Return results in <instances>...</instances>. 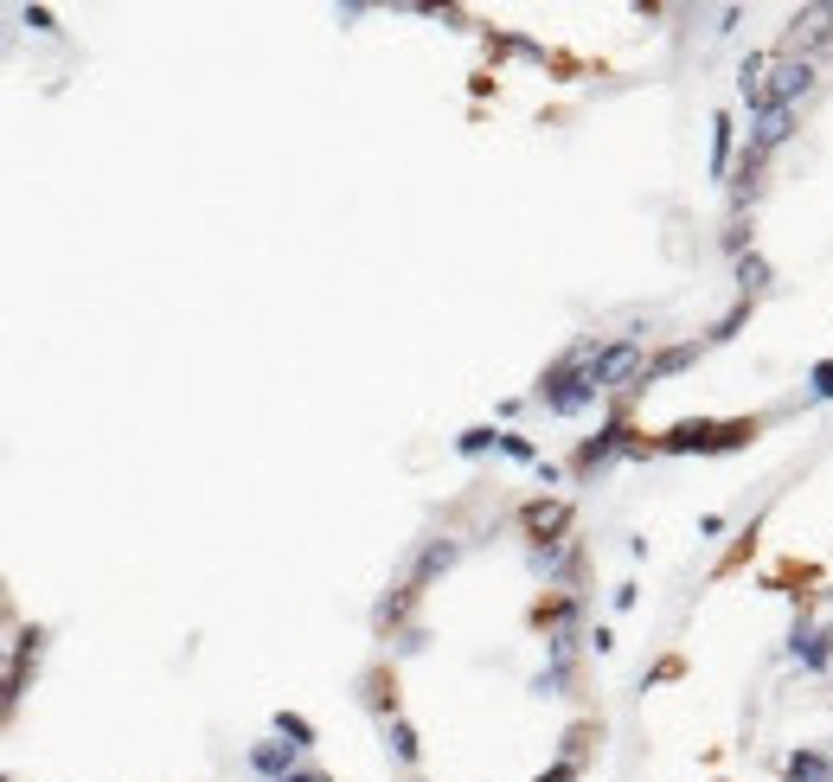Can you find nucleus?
I'll list each match as a JSON object with an SVG mask.
<instances>
[{
	"label": "nucleus",
	"instance_id": "f8f14e48",
	"mask_svg": "<svg viewBox=\"0 0 833 782\" xmlns=\"http://www.w3.org/2000/svg\"><path fill=\"white\" fill-rule=\"evenodd\" d=\"M277 738H289L295 751H308V744H315V725H308L302 712H277Z\"/></svg>",
	"mask_w": 833,
	"mask_h": 782
},
{
	"label": "nucleus",
	"instance_id": "39448f33",
	"mask_svg": "<svg viewBox=\"0 0 833 782\" xmlns=\"http://www.w3.org/2000/svg\"><path fill=\"white\" fill-rule=\"evenodd\" d=\"M635 366H641V347H635V341H610L603 354L590 359V385H597V392H610V385H623Z\"/></svg>",
	"mask_w": 833,
	"mask_h": 782
},
{
	"label": "nucleus",
	"instance_id": "6ab92c4d",
	"mask_svg": "<svg viewBox=\"0 0 833 782\" xmlns=\"http://www.w3.org/2000/svg\"><path fill=\"white\" fill-rule=\"evenodd\" d=\"M693 354H699V347H674V354H661L654 366H648V379H661V372H680V366H687Z\"/></svg>",
	"mask_w": 833,
	"mask_h": 782
},
{
	"label": "nucleus",
	"instance_id": "423d86ee",
	"mask_svg": "<svg viewBox=\"0 0 833 782\" xmlns=\"http://www.w3.org/2000/svg\"><path fill=\"white\" fill-rule=\"evenodd\" d=\"M789 129H795V110H769V116H757V123H751V148H744V154H757V161H764L769 148L789 142Z\"/></svg>",
	"mask_w": 833,
	"mask_h": 782
},
{
	"label": "nucleus",
	"instance_id": "dca6fc26",
	"mask_svg": "<svg viewBox=\"0 0 833 782\" xmlns=\"http://www.w3.org/2000/svg\"><path fill=\"white\" fill-rule=\"evenodd\" d=\"M456 449H462V456H482V449H500V430H462V436H456Z\"/></svg>",
	"mask_w": 833,
	"mask_h": 782
},
{
	"label": "nucleus",
	"instance_id": "9b49d317",
	"mask_svg": "<svg viewBox=\"0 0 833 782\" xmlns=\"http://www.w3.org/2000/svg\"><path fill=\"white\" fill-rule=\"evenodd\" d=\"M731 142H738V123H731V116H718V123H712V174H725V167H731Z\"/></svg>",
	"mask_w": 833,
	"mask_h": 782
},
{
	"label": "nucleus",
	"instance_id": "f03ea898",
	"mask_svg": "<svg viewBox=\"0 0 833 782\" xmlns=\"http://www.w3.org/2000/svg\"><path fill=\"white\" fill-rule=\"evenodd\" d=\"M828 46H833V13L828 7H808V13H795V26L782 39V59H808L815 65V52H828Z\"/></svg>",
	"mask_w": 833,
	"mask_h": 782
},
{
	"label": "nucleus",
	"instance_id": "aec40b11",
	"mask_svg": "<svg viewBox=\"0 0 833 782\" xmlns=\"http://www.w3.org/2000/svg\"><path fill=\"white\" fill-rule=\"evenodd\" d=\"M808 385H815V398H833V359L815 366V379H808Z\"/></svg>",
	"mask_w": 833,
	"mask_h": 782
},
{
	"label": "nucleus",
	"instance_id": "2eb2a0df",
	"mask_svg": "<svg viewBox=\"0 0 833 782\" xmlns=\"http://www.w3.org/2000/svg\"><path fill=\"white\" fill-rule=\"evenodd\" d=\"M416 751H423L416 731L405 725V718H392V757H398V764H416Z\"/></svg>",
	"mask_w": 833,
	"mask_h": 782
},
{
	"label": "nucleus",
	"instance_id": "20e7f679",
	"mask_svg": "<svg viewBox=\"0 0 833 782\" xmlns=\"http://www.w3.org/2000/svg\"><path fill=\"white\" fill-rule=\"evenodd\" d=\"M808 90H815V65H808V59H782V52H776V77H769L776 110H795V97H808Z\"/></svg>",
	"mask_w": 833,
	"mask_h": 782
},
{
	"label": "nucleus",
	"instance_id": "9d476101",
	"mask_svg": "<svg viewBox=\"0 0 833 782\" xmlns=\"http://www.w3.org/2000/svg\"><path fill=\"white\" fill-rule=\"evenodd\" d=\"M828 770H833V757H815V751H795V757L782 764L789 782H828Z\"/></svg>",
	"mask_w": 833,
	"mask_h": 782
},
{
	"label": "nucleus",
	"instance_id": "7ed1b4c3",
	"mask_svg": "<svg viewBox=\"0 0 833 782\" xmlns=\"http://www.w3.org/2000/svg\"><path fill=\"white\" fill-rule=\"evenodd\" d=\"M751 430L744 424H731V430H712V424H680V430H667V443L661 449H674V456H687V449H738Z\"/></svg>",
	"mask_w": 833,
	"mask_h": 782
},
{
	"label": "nucleus",
	"instance_id": "4be33fe9",
	"mask_svg": "<svg viewBox=\"0 0 833 782\" xmlns=\"http://www.w3.org/2000/svg\"><path fill=\"white\" fill-rule=\"evenodd\" d=\"M571 777H577V764H558L552 777H539V782H571Z\"/></svg>",
	"mask_w": 833,
	"mask_h": 782
},
{
	"label": "nucleus",
	"instance_id": "412c9836",
	"mask_svg": "<svg viewBox=\"0 0 833 782\" xmlns=\"http://www.w3.org/2000/svg\"><path fill=\"white\" fill-rule=\"evenodd\" d=\"M20 20H26V26H33V33H52V13H46V7H26V13H20Z\"/></svg>",
	"mask_w": 833,
	"mask_h": 782
},
{
	"label": "nucleus",
	"instance_id": "6e6552de",
	"mask_svg": "<svg viewBox=\"0 0 833 782\" xmlns=\"http://www.w3.org/2000/svg\"><path fill=\"white\" fill-rule=\"evenodd\" d=\"M795 661H802L808 674H821V667L833 661V636L828 629H795Z\"/></svg>",
	"mask_w": 833,
	"mask_h": 782
},
{
	"label": "nucleus",
	"instance_id": "ddd939ff",
	"mask_svg": "<svg viewBox=\"0 0 833 782\" xmlns=\"http://www.w3.org/2000/svg\"><path fill=\"white\" fill-rule=\"evenodd\" d=\"M449 565H456V546H449V539H436V546L416 559V584H423V577H436V571H449Z\"/></svg>",
	"mask_w": 833,
	"mask_h": 782
},
{
	"label": "nucleus",
	"instance_id": "f3484780",
	"mask_svg": "<svg viewBox=\"0 0 833 782\" xmlns=\"http://www.w3.org/2000/svg\"><path fill=\"white\" fill-rule=\"evenodd\" d=\"M500 456H513V462H533V469H539V449H533L526 436H513V430H500Z\"/></svg>",
	"mask_w": 833,
	"mask_h": 782
},
{
	"label": "nucleus",
	"instance_id": "f257e3e1",
	"mask_svg": "<svg viewBox=\"0 0 833 782\" xmlns=\"http://www.w3.org/2000/svg\"><path fill=\"white\" fill-rule=\"evenodd\" d=\"M590 398H597V385H590V366H577V359H558L552 372H546V385H539V405L558 411V418L584 411Z\"/></svg>",
	"mask_w": 833,
	"mask_h": 782
},
{
	"label": "nucleus",
	"instance_id": "1a4fd4ad",
	"mask_svg": "<svg viewBox=\"0 0 833 782\" xmlns=\"http://www.w3.org/2000/svg\"><path fill=\"white\" fill-rule=\"evenodd\" d=\"M289 764H295V744H257V751H251V770H257V777H295V770H289Z\"/></svg>",
	"mask_w": 833,
	"mask_h": 782
},
{
	"label": "nucleus",
	"instance_id": "4468645a",
	"mask_svg": "<svg viewBox=\"0 0 833 782\" xmlns=\"http://www.w3.org/2000/svg\"><path fill=\"white\" fill-rule=\"evenodd\" d=\"M526 526L546 539V533H558V526H564V507H546V500H533V507H526Z\"/></svg>",
	"mask_w": 833,
	"mask_h": 782
},
{
	"label": "nucleus",
	"instance_id": "5701e85b",
	"mask_svg": "<svg viewBox=\"0 0 833 782\" xmlns=\"http://www.w3.org/2000/svg\"><path fill=\"white\" fill-rule=\"evenodd\" d=\"M282 782H328V777H315V770H295V777H282Z\"/></svg>",
	"mask_w": 833,
	"mask_h": 782
},
{
	"label": "nucleus",
	"instance_id": "a211bd4d",
	"mask_svg": "<svg viewBox=\"0 0 833 782\" xmlns=\"http://www.w3.org/2000/svg\"><path fill=\"white\" fill-rule=\"evenodd\" d=\"M738 283H744L751 295H757V289L769 283V264H764V257H738Z\"/></svg>",
	"mask_w": 833,
	"mask_h": 782
},
{
	"label": "nucleus",
	"instance_id": "0eeeda50",
	"mask_svg": "<svg viewBox=\"0 0 833 782\" xmlns=\"http://www.w3.org/2000/svg\"><path fill=\"white\" fill-rule=\"evenodd\" d=\"M623 443H628V424L616 418V424H603V436H590V443L577 449V469H597V462H610V456H616Z\"/></svg>",
	"mask_w": 833,
	"mask_h": 782
}]
</instances>
